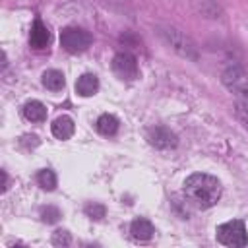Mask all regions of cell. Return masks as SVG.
I'll return each instance as SVG.
<instances>
[{
  "instance_id": "8fae6325",
  "label": "cell",
  "mask_w": 248,
  "mask_h": 248,
  "mask_svg": "<svg viewBox=\"0 0 248 248\" xmlns=\"http://www.w3.org/2000/svg\"><path fill=\"white\" fill-rule=\"evenodd\" d=\"M95 128L103 136H114L118 132V120L112 114H101L95 122Z\"/></svg>"
},
{
  "instance_id": "3957f363",
  "label": "cell",
  "mask_w": 248,
  "mask_h": 248,
  "mask_svg": "<svg viewBox=\"0 0 248 248\" xmlns=\"http://www.w3.org/2000/svg\"><path fill=\"white\" fill-rule=\"evenodd\" d=\"M91 35L89 31L81 29V27H66L62 29L60 33V45L66 52H72V54H78V52H83L89 45H91Z\"/></svg>"
},
{
  "instance_id": "30bf717a",
  "label": "cell",
  "mask_w": 248,
  "mask_h": 248,
  "mask_svg": "<svg viewBox=\"0 0 248 248\" xmlns=\"http://www.w3.org/2000/svg\"><path fill=\"white\" fill-rule=\"evenodd\" d=\"M23 116L29 122H43L46 118V108L41 101H27L23 105Z\"/></svg>"
},
{
  "instance_id": "4fadbf2b",
  "label": "cell",
  "mask_w": 248,
  "mask_h": 248,
  "mask_svg": "<svg viewBox=\"0 0 248 248\" xmlns=\"http://www.w3.org/2000/svg\"><path fill=\"white\" fill-rule=\"evenodd\" d=\"M37 182H39V186L43 190H54V186H56V174L50 169H43L37 174Z\"/></svg>"
},
{
  "instance_id": "7a4b0ae2",
  "label": "cell",
  "mask_w": 248,
  "mask_h": 248,
  "mask_svg": "<svg viewBox=\"0 0 248 248\" xmlns=\"http://www.w3.org/2000/svg\"><path fill=\"white\" fill-rule=\"evenodd\" d=\"M217 240L223 246H231V248H240L248 244V234H246V227L242 221L234 219V221H227L223 225L217 227Z\"/></svg>"
},
{
  "instance_id": "7c38bea8",
  "label": "cell",
  "mask_w": 248,
  "mask_h": 248,
  "mask_svg": "<svg viewBox=\"0 0 248 248\" xmlns=\"http://www.w3.org/2000/svg\"><path fill=\"white\" fill-rule=\"evenodd\" d=\"M66 79H64V74L58 72V70H46L43 74V85L50 91H60L64 87Z\"/></svg>"
},
{
  "instance_id": "5bb4252c",
  "label": "cell",
  "mask_w": 248,
  "mask_h": 248,
  "mask_svg": "<svg viewBox=\"0 0 248 248\" xmlns=\"http://www.w3.org/2000/svg\"><path fill=\"white\" fill-rule=\"evenodd\" d=\"M41 217H43V221H46V223H54V221H58L60 211H58L56 207H52V205H46V207L41 209Z\"/></svg>"
},
{
  "instance_id": "52a82bcc",
  "label": "cell",
  "mask_w": 248,
  "mask_h": 248,
  "mask_svg": "<svg viewBox=\"0 0 248 248\" xmlns=\"http://www.w3.org/2000/svg\"><path fill=\"white\" fill-rule=\"evenodd\" d=\"M76 91L81 97H93L99 91V79L95 74H83L76 81Z\"/></svg>"
},
{
  "instance_id": "9a60e30c",
  "label": "cell",
  "mask_w": 248,
  "mask_h": 248,
  "mask_svg": "<svg viewBox=\"0 0 248 248\" xmlns=\"http://www.w3.org/2000/svg\"><path fill=\"white\" fill-rule=\"evenodd\" d=\"M72 242V238H70V232L68 231H56L54 234H52V244L54 246H68Z\"/></svg>"
},
{
  "instance_id": "9c48e42d",
  "label": "cell",
  "mask_w": 248,
  "mask_h": 248,
  "mask_svg": "<svg viewBox=\"0 0 248 248\" xmlns=\"http://www.w3.org/2000/svg\"><path fill=\"white\" fill-rule=\"evenodd\" d=\"M74 130H76L74 120H72L70 116H66V114L58 116V118L52 122V134H54V138H58V140H68V138L74 134Z\"/></svg>"
},
{
  "instance_id": "e0dca14e",
  "label": "cell",
  "mask_w": 248,
  "mask_h": 248,
  "mask_svg": "<svg viewBox=\"0 0 248 248\" xmlns=\"http://www.w3.org/2000/svg\"><path fill=\"white\" fill-rule=\"evenodd\" d=\"M236 116H238V120L248 128V103L236 105Z\"/></svg>"
},
{
  "instance_id": "2e32d148",
  "label": "cell",
  "mask_w": 248,
  "mask_h": 248,
  "mask_svg": "<svg viewBox=\"0 0 248 248\" xmlns=\"http://www.w3.org/2000/svg\"><path fill=\"white\" fill-rule=\"evenodd\" d=\"M85 213L91 219H101V217H105V207L99 203H89V205H85Z\"/></svg>"
},
{
  "instance_id": "ba28073f",
  "label": "cell",
  "mask_w": 248,
  "mask_h": 248,
  "mask_svg": "<svg viewBox=\"0 0 248 248\" xmlns=\"http://www.w3.org/2000/svg\"><path fill=\"white\" fill-rule=\"evenodd\" d=\"M130 232H132V236H134L136 240H149V238L153 236V232H155V227H153V223L147 221L145 217H138V219L132 221Z\"/></svg>"
},
{
  "instance_id": "5b68a950",
  "label": "cell",
  "mask_w": 248,
  "mask_h": 248,
  "mask_svg": "<svg viewBox=\"0 0 248 248\" xmlns=\"http://www.w3.org/2000/svg\"><path fill=\"white\" fill-rule=\"evenodd\" d=\"M147 141L157 149H170L178 143L176 134L165 126H153L147 130Z\"/></svg>"
},
{
  "instance_id": "277c9868",
  "label": "cell",
  "mask_w": 248,
  "mask_h": 248,
  "mask_svg": "<svg viewBox=\"0 0 248 248\" xmlns=\"http://www.w3.org/2000/svg\"><path fill=\"white\" fill-rule=\"evenodd\" d=\"M112 72L120 79H126V81H134L138 78V74H140L138 62L130 52H120V54H116L112 58Z\"/></svg>"
},
{
  "instance_id": "6da1fadb",
  "label": "cell",
  "mask_w": 248,
  "mask_h": 248,
  "mask_svg": "<svg viewBox=\"0 0 248 248\" xmlns=\"http://www.w3.org/2000/svg\"><path fill=\"white\" fill-rule=\"evenodd\" d=\"M184 196L186 200L198 207V209H207L215 205L221 198V182L205 172H196L190 174L184 182Z\"/></svg>"
},
{
  "instance_id": "8992f818",
  "label": "cell",
  "mask_w": 248,
  "mask_h": 248,
  "mask_svg": "<svg viewBox=\"0 0 248 248\" xmlns=\"http://www.w3.org/2000/svg\"><path fill=\"white\" fill-rule=\"evenodd\" d=\"M29 43H31V46L37 48V50L48 46V43H50V31L46 29V25H45L41 19H35V23H33V27H31Z\"/></svg>"
}]
</instances>
